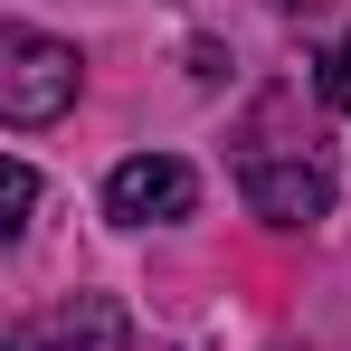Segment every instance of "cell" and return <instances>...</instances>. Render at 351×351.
<instances>
[{
    "label": "cell",
    "mask_w": 351,
    "mask_h": 351,
    "mask_svg": "<svg viewBox=\"0 0 351 351\" xmlns=\"http://www.w3.org/2000/svg\"><path fill=\"white\" fill-rule=\"evenodd\" d=\"M76 86H86V58L48 38V29H29V19H10L0 29V114L19 123V133H38V123H58L76 105Z\"/></svg>",
    "instance_id": "1"
},
{
    "label": "cell",
    "mask_w": 351,
    "mask_h": 351,
    "mask_svg": "<svg viewBox=\"0 0 351 351\" xmlns=\"http://www.w3.org/2000/svg\"><path fill=\"white\" fill-rule=\"evenodd\" d=\"M10 351H133V313L114 294H66L48 313L10 323Z\"/></svg>",
    "instance_id": "4"
},
{
    "label": "cell",
    "mask_w": 351,
    "mask_h": 351,
    "mask_svg": "<svg viewBox=\"0 0 351 351\" xmlns=\"http://www.w3.org/2000/svg\"><path fill=\"white\" fill-rule=\"evenodd\" d=\"M313 95H323L332 114H351V38H332V48H323V66H313Z\"/></svg>",
    "instance_id": "5"
},
{
    "label": "cell",
    "mask_w": 351,
    "mask_h": 351,
    "mask_svg": "<svg viewBox=\"0 0 351 351\" xmlns=\"http://www.w3.org/2000/svg\"><path fill=\"white\" fill-rule=\"evenodd\" d=\"M237 190H247V209H256L266 228L332 219V171H323L313 152H247V162H237Z\"/></svg>",
    "instance_id": "2"
},
{
    "label": "cell",
    "mask_w": 351,
    "mask_h": 351,
    "mask_svg": "<svg viewBox=\"0 0 351 351\" xmlns=\"http://www.w3.org/2000/svg\"><path fill=\"white\" fill-rule=\"evenodd\" d=\"M29 209H38V171H29V162H10V219H0V228L19 237V228H29Z\"/></svg>",
    "instance_id": "6"
},
{
    "label": "cell",
    "mask_w": 351,
    "mask_h": 351,
    "mask_svg": "<svg viewBox=\"0 0 351 351\" xmlns=\"http://www.w3.org/2000/svg\"><path fill=\"white\" fill-rule=\"evenodd\" d=\"M190 209H199V171H190L180 152H133V162H114V180H105V219H114V228H171Z\"/></svg>",
    "instance_id": "3"
}]
</instances>
